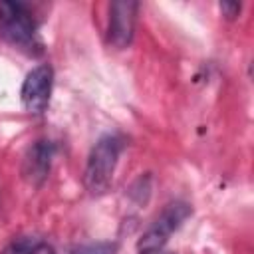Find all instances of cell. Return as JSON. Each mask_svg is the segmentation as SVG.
<instances>
[{
  "label": "cell",
  "mask_w": 254,
  "mask_h": 254,
  "mask_svg": "<svg viewBox=\"0 0 254 254\" xmlns=\"http://www.w3.org/2000/svg\"><path fill=\"white\" fill-rule=\"evenodd\" d=\"M46 248V242L38 234H22L10 240L0 254H40Z\"/></svg>",
  "instance_id": "obj_7"
},
{
  "label": "cell",
  "mask_w": 254,
  "mask_h": 254,
  "mask_svg": "<svg viewBox=\"0 0 254 254\" xmlns=\"http://www.w3.org/2000/svg\"><path fill=\"white\" fill-rule=\"evenodd\" d=\"M52 85H54V69L48 64L36 65L32 71H28L22 89L20 99L28 113L40 115L48 109L50 97H52Z\"/></svg>",
  "instance_id": "obj_4"
},
{
  "label": "cell",
  "mask_w": 254,
  "mask_h": 254,
  "mask_svg": "<svg viewBox=\"0 0 254 254\" xmlns=\"http://www.w3.org/2000/svg\"><path fill=\"white\" fill-rule=\"evenodd\" d=\"M121 151L123 139L119 135H103L91 147L83 171V185L89 194L101 196L109 190Z\"/></svg>",
  "instance_id": "obj_2"
},
{
  "label": "cell",
  "mask_w": 254,
  "mask_h": 254,
  "mask_svg": "<svg viewBox=\"0 0 254 254\" xmlns=\"http://www.w3.org/2000/svg\"><path fill=\"white\" fill-rule=\"evenodd\" d=\"M218 8H220L222 16H224V18H228V20H234V18L240 14V10H242V6H240V4H236V2H220V4H218Z\"/></svg>",
  "instance_id": "obj_9"
},
{
  "label": "cell",
  "mask_w": 254,
  "mask_h": 254,
  "mask_svg": "<svg viewBox=\"0 0 254 254\" xmlns=\"http://www.w3.org/2000/svg\"><path fill=\"white\" fill-rule=\"evenodd\" d=\"M190 214H192L190 204H187L183 200H177V202L167 204L163 208V212L149 224V228L137 240V252L139 254H147V252L163 250V246L167 244V240L171 238V234L175 230H179L181 224Z\"/></svg>",
  "instance_id": "obj_3"
},
{
  "label": "cell",
  "mask_w": 254,
  "mask_h": 254,
  "mask_svg": "<svg viewBox=\"0 0 254 254\" xmlns=\"http://www.w3.org/2000/svg\"><path fill=\"white\" fill-rule=\"evenodd\" d=\"M75 254H115V244H111V242H93V244L81 246Z\"/></svg>",
  "instance_id": "obj_8"
},
{
  "label": "cell",
  "mask_w": 254,
  "mask_h": 254,
  "mask_svg": "<svg viewBox=\"0 0 254 254\" xmlns=\"http://www.w3.org/2000/svg\"><path fill=\"white\" fill-rule=\"evenodd\" d=\"M54 153L56 147L50 139H38L28 147L22 161V175L32 187H40L48 179Z\"/></svg>",
  "instance_id": "obj_6"
},
{
  "label": "cell",
  "mask_w": 254,
  "mask_h": 254,
  "mask_svg": "<svg viewBox=\"0 0 254 254\" xmlns=\"http://www.w3.org/2000/svg\"><path fill=\"white\" fill-rule=\"evenodd\" d=\"M137 10H139V4L133 0H117L109 6L107 38L113 48L123 50L133 42Z\"/></svg>",
  "instance_id": "obj_5"
},
{
  "label": "cell",
  "mask_w": 254,
  "mask_h": 254,
  "mask_svg": "<svg viewBox=\"0 0 254 254\" xmlns=\"http://www.w3.org/2000/svg\"><path fill=\"white\" fill-rule=\"evenodd\" d=\"M147 254H175V252H169V250H155V252H147Z\"/></svg>",
  "instance_id": "obj_10"
},
{
  "label": "cell",
  "mask_w": 254,
  "mask_h": 254,
  "mask_svg": "<svg viewBox=\"0 0 254 254\" xmlns=\"http://www.w3.org/2000/svg\"><path fill=\"white\" fill-rule=\"evenodd\" d=\"M0 38L28 56H40L44 52L38 24L22 2H0Z\"/></svg>",
  "instance_id": "obj_1"
}]
</instances>
